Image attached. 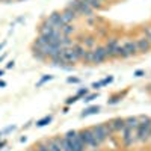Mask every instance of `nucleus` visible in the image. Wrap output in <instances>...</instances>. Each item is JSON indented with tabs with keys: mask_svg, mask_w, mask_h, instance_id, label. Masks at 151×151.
<instances>
[{
	"mask_svg": "<svg viewBox=\"0 0 151 151\" xmlns=\"http://www.w3.org/2000/svg\"><path fill=\"white\" fill-rule=\"evenodd\" d=\"M112 82H113V76H109V77H106V79H103L101 82H100V85L106 86V85H109V83H112Z\"/></svg>",
	"mask_w": 151,
	"mask_h": 151,
	"instance_id": "obj_23",
	"label": "nucleus"
},
{
	"mask_svg": "<svg viewBox=\"0 0 151 151\" xmlns=\"http://www.w3.org/2000/svg\"><path fill=\"white\" fill-rule=\"evenodd\" d=\"M74 32H76V26H74L73 23H71V24H65V26L60 27V33L65 35V36H71Z\"/></svg>",
	"mask_w": 151,
	"mask_h": 151,
	"instance_id": "obj_13",
	"label": "nucleus"
},
{
	"mask_svg": "<svg viewBox=\"0 0 151 151\" xmlns=\"http://www.w3.org/2000/svg\"><path fill=\"white\" fill-rule=\"evenodd\" d=\"M11 2H21V0H11Z\"/></svg>",
	"mask_w": 151,
	"mask_h": 151,
	"instance_id": "obj_40",
	"label": "nucleus"
},
{
	"mask_svg": "<svg viewBox=\"0 0 151 151\" xmlns=\"http://www.w3.org/2000/svg\"><path fill=\"white\" fill-rule=\"evenodd\" d=\"M14 65H15L14 60H11V62H8V64H6V68H8V70H9V68H14Z\"/></svg>",
	"mask_w": 151,
	"mask_h": 151,
	"instance_id": "obj_29",
	"label": "nucleus"
},
{
	"mask_svg": "<svg viewBox=\"0 0 151 151\" xmlns=\"http://www.w3.org/2000/svg\"><path fill=\"white\" fill-rule=\"evenodd\" d=\"M79 137H80V141L85 144V147H89L91 150H97L100 147L98 142L95 141L92 132H91V127L89 129H85V130H80L79 132Z\"/></svg>",
	"mask_w": 151,
	"mask_h": 151,
	"instance_id": "obj_5",
	"label": "nucleus"
},
{
	"mask_svg": "<svg viewBox=\"0 0 151 151\" xmlns=\"http://www.w3.org/2000/svg\"><path fill=\"white\" fill-rule=\"evenodd\" d=\"M121 133H122V142H124L125 147H130V145H133L136 142V130L125 127Z\"/></svg>",
	"mask_w": 151,
	"mask_h": 151,
	"instance_id": "obj_7",
	"label": "nucleus"
},
{
	"mask_svg": "<svg viewBox=\"0 0 151 151\" xmlns=\"http://www.w3.org/2000/svg\"><path fill=\"white\" fill-rule=\"evenodd\" d=\"M124 122H125V127H127V129H133V130H136L137 125H139V119H137V116L124 118Z\"/></svg>",
	"mask_w": 151,
	"mask_h": 151,
	"instance_id": "obj_12",
	"label": "nucleus"
},
{
	"mask_svg": "<svg viewBox=\"0 0 151 151\" xmlns=\"http://www.w3.org/2000/svg\"><path fill=\"white\" fill-rule=\"evenodd\" d=\"M0 2H11V0H0Z\"/></svg>",
	"mask_w": 151,
	"mask_h": 151,
	"instance_id": "obj_39",
	"label": "nucleus"
},
{
	"mask_svg": "<svg viewBox=\"0 0 151 151\" xmlns=\"http://www.w3.org/2000/svg\"><path fill=\"white\" fill-rule=\"evenodd\" d=\"M5 145H6V141H2V142H0V150H2Z\"/></svg>",
	"mask_w": 151,
	"mask_h": 151,
	"instance_id": "obj_34",
	"label": "nucleus"
},
{
	"mask_svg": "<svg viewBox=\"0 0 151 151\" xmlns=\"http://www.w3.org/2000/svg\"><path fill=\"white\" fill-rule=\"evenodd\" d=\"M86 94H88V89H86V88H82V89H79V91H77L76 97H77V98H80L82 95H86Z\"/></svg>",
	"mask_w": 151,
	"mask_h": 151,
	"instance_id": "obj_25",
	"label": "nucleus"
},
{
	"mask_svg": "<svg viewBox=\"0 0 151 151\" xmlns=\"http://www.w3.org/2000/svg\"><path fill=\"white\" fill-rule=\"evenodd\" d=\"M67 82H68V83H79V82H80V79H77V77H68V79H67Z\"/></svg>",
	"mask_w": 151,
	"mask_h": 151,
	"instance_id": "obj_28",
	"label": "nucleus"
},
{
	"mask_svg": "<svg viewBox=\"0 0 151 151\" xmlns=\"http://www.w3.org/2000/svg\"><path fill=\"white\" fill-rule=\"evenodd\" d=\"M139 125L136 129V142H145L151 137V119L148 116H137Z\"/></svg>",
	"mask_w": 151,
	"mask_h": 151,
	"instance_id": "obj_1",
	"label": "nucleus"
},
{
	"mask_svg": "<svg viewBox=\"0 0 151 151\" xmlns=\"http://www.w3.org/2000/svg\"><path fill=\"white\" fill-rule=\"evenodd\" d=\"M58 142H59L62 151H71V150H70V145H68V142L65 141V137H64V136H62V137L58 136Z\"/></svg>",
	"mask_w": 151,
	"mask_h": 151,
	"instance_id": "obj_16",
	"label": "nucleus"
},
{
	"mask_svg": "<svg viewBox=\"0 0 151 151\" xmlns=\"http://www.w3.org/2000/svg\"><path fill=\"white\" fill-rule=\"evenodd\" d=\"M97 97H98V94H92V95H88V97H85V98H83V101H85V103H91L92 100H95Z\"/></svg>",
	"mask_w": 151,
	"mask_h": 151,
	"instance_id": "obj_24",
	"label": "nucleus"
},
{
	"mask_svg": "<svg viewBox=\"0 0 151 151\" xmlns=\"http://www.w3.org/2000/svg\"><path fill=\"white\" fill-rule=\"evenodd\" d=\"M0 136H3V132H0Z\"/></svg>",
	"mask_w": 151,
	"mask_h": 151,
	"instance_id": "obj_42",
	"label": "nucleus"
},
{
	"mask_svg": "<svg viewBox=\"0 0 151 151\" xmlns=\"http://www.w3.org/2000/svg\"><path fill=\"white\" fill-rule=\"evenodd\" d=\"M100 110H101V107H100V106H91V107H88V109H85V110L82 112V118L89 116V115H94V113H98Z\"/></svg>",
	"mask_w": 151,
	"mask_h": 151,
	"instance_id": "obj_14",
	"label": "nucleus"
},
{
	"mask_svg": "<svg viewBox=\"0 0 151 151\" xmlns=\"http://www.w3.org/2000/svg\"><path fill=\"white\" fill-rule=\"evenodd\" d=\"M60 15H62V21H64V26H65V24H71L74 20H77V17H79L77 12H76L74 9H71V8H68V6L60 12Z\"/></svg>",
	"mask_w": 151,
	"mask_h": 151,
	"instance_id": "obj_8",
	"label": "nucleus"
},
{
	"mask_svg": "<svg viewBox=\"0 0 151 151\" xmlns=\"http://www.w3.org/2000/svg\"><path fill=\"white\" fill-rule=\"evenodd\" d=\"M94 42H95V41H94V38H92V36H88V38H86V41L83 42V47H85V48H86V47H92Z\"/></svg>",
	"mask_w": 151,
	"mask_h": 151,
	"instance_id": "obj_21",
	"label": "nucleus"
},
{
	"mask_svg": "<svg viewBox=\"0 0 151 151\" xmlns=\"http://www.w3.org/2000/svg\"><path fill=\"white\" fill-rule=\"evenodd\" d=\"M14 129H15V125H11V127H8V129H6V130L3 132V133H9V132H12Z\"/></svg>",
	"mask_w": 151,
	"mask_h": 151,
	"instance_id": "obj_32",
	"label": "nucleus"
},
{
	"mask_svg": "<svg viewBox=\"0 0 151 151\" xmlns=\"http://www.w3.org/2000/svg\"><path fill=\"white\" fill-rule=\"evenodd\" d=\"M52 79H53V76H44V77H42V79H41L40 82L36 83V86H41V85H44L45 82H48V80H52Z\"/></svg>",
	"mask_w": 151,
	"mask_h": 151,
	"instance_id": "obj_22",
	"label": "nucleus"
},
{
	"mask_svg": "<svg viewBox=\"0 0 151 151\" xmlns=\"http://www.w3.org/2000/svg\"><path fill=\"white\" fill-rule=\"evenodd\" d=\"M150 141H151V137H150Z\"/></svg>",
	"mask_w": 151,
	"mask_h": 151,
	"instance_id": "obj_43",
	"label": "nucleus"
},
{
	"mask_svg": "<svg viewBox=\"0 0 151 151\" xmlns=\"http://www.w3.org/2000/svg\"><path fill=\"white\" fill-rule=\"evenodd\" d=\"M124 50H125V53H127L129 56H134V55H137L139 52H137V45H136V40H130V41H127L124 45Z\"/></svg>",
	"mask_w": 151,
	"mask_h": 151,
	"instance_id": "obj_11",
	"label": "nucleus"
},
{
	"mask_svg": "<svg viewBox=\"0 0 151 151\" xmlns=\"http://www.w3.org/2000/svg\"><path fill=\"white\" fill-rule=\"evenodd\" d=\"M52 119H53V116H52V115H47V116H44L42 119L36 121V127H44V125H47V124L52 122Z\"/></svg>",
	"mask_w": 151,
	"mask_h": 151,
	"instance_id": "obj_17",
	"label": "nucleus"
},
{
	"mask_svg": "<svg viewBox=\"0 0 151 151\" xmlns=\"http://www.w3.org/2000/svg\"><path fill=\"white\" fill-rule=\"evenodd\" d=\"M100 2H101V3H104V2H107V0H100Z\"/></svg>",
	"mask_w": 151,
	"mask_h": 151,
	"instance_id": "obj_41",
	"label": "nucleus"
},
{
	"mask_svg": "<svg viewBox=\"0 0 151 151\" xmlns=\"http://www.w3.org/2000/svg\"><path fill=\"white\" fill-rule=\"evenodd\" d=\"M6 86V82H3V80H0V88H5Z\"/></svg>",
	"mask_w": 151,
	"mask_h": 151,
	"instance_id": "obj_33",
	"label": "nucleus"
},
{
	"mask_svg": "<svg viewBox=\"0 0 151 151\" xmlns=\"http://www.w3.org/2000/svg\"><path fill=\"white\" fill-rule=\"evenodd\" d=\"M5 45H6V41H3V42H2V44H0V50H2V48H3V47H5Z\"/></svg>",
	"mask_w": 151,
	"mask_h": 151,
	"instance_id": "obj_36",
	"label": "nucleus"
},
{
	"mask_svg": "<svg viewBox=\"0 0 151 151\" xmlns=\"http://www.w3.org/2000/svg\"><path fill=\"white\" fill-rule=\"evenodd\" d=\"M91 132H92V134H94V137H95V141L98 142V145H101V144L107 139V137L110 136V133H112L109 122L94 125V127H91Z\"/></svg>",
	"mask_w": 151,
	"mask_h": 151,
	"instance_id": "obj_4",
	"label": "nucleus"
},
{
	"mask_svg": "<svg viewBox=\"0 0 151 151\" xmlns=\"http://www.w3.org/2000/svg\"><path fill=\"white\" fill-rule=\"evenodd\" d=\"M33 58L38 59V60H44L45 59V56L40 52V50H36V48H33Z\"/></svg>",
	"mask_w": 151,
	"mask_h": 151,
	"instance_id": "obj_20",
	"label": "nucleus"
},
{
	"mask_svg": "<svg viewBox=\"0 0 151 151\" xmlns=\"http://www.w3.org/2000/svg\"><path fill=\"white\" fill-rule=\"evenodd\" d=\"M150 119H151V118H150Z\"/></svg>",
	"mask_w": 151,
	"mask_h": 151,
	"instance_id": "obj_44",
	"label": "nucleus"
},
{
	"mask_svg": "<svg viewBox=\"0 0 151 151\" xmlns=\"http://www.w3.org/2000/svg\"><path fill=\"white\" fill-rule=\"evenodd\" d=\"M47 145H48V151H62L60 145L58 142V137H53V139L47 141Z\"/></svg>",
	"mask_w": 151,
	"mask_h": 151,
	"instance_id": "obj_15",
	"label": "nucleus"
},
{
	"mask_svg": "<svg viewBox=\"0 0 151 151\" xmlns=\"http://www.w3.org/2000/svg\"><path fill=\"white\" fill-rule=\"evenodd\" d=\"M5 58H6V55H3V56H0V64H2V62L5 60Z\"/></svg>",
	"mask_w": 151,
	"mask_h": 151,
	"instance_id": "obj_35",
	"label": "nucleus"
},
{
	"mask_svg": "<svg viewBox=\"0 0 151 151\" xmlns=\"http://www.w3.org/2000/svg\"><path fill=\"white\" fill-rule=\"evenodd\" d=\"M136 45H137V52L139 53H147L151 50V42L147 36H141L136 40Z\"/></svg>",
	"mask_w": 151,
	"mask_h": 151,
	"instance_id": "obj_9",
	"label": "nucleus"
},
{
	"mask_svg": "<svg viewBox=\"0 0 151 151\" xmlns=\"http://www.w3.org/2000/svg\"><path fill=\"white\" fill-rule=\"evenodd\" d=\"M106 59H107V56H106L104 47H95V48H92V50H88L83 60L89 62V64L100 65V64H103Z\"/></svg>",
	"mask_w": 151,
	"mask_h": 151,
	"instance_id": "obj_2",
	"label": "nucleus"
},
{
	"mask_svg": "<svg viewBox=\"0 0 151 151\" xmlns=\"http://www.w3.org/2000/svg\"><path fill=\"white\" fill-rule=\"evenodd\" d=\"M64 137H65V141L68 142L71 151H85V150H86L85 144L80 141L77 130H70V132H67V133L64 134Z\"/></svg>",
	"mask_w": 151,
	"mask_h": 151,
	"instance_id": "obj_3",
	"label": "nucleus"
},
{
	"mask_svg": "<svg viewBox=\"0 0 151 151\" xmlns=\"http://www.w3.org/2000/svg\"><path fill=\"white\" fill-rule=\"evenodd\" d=\"M147 38H148L150 42H151V27H150V29H147Z\"/></svg>",
	"mask_w": 151,
	"mask_h": 151,
	"instance_id": "obj_31",
	"label": "nucleus"
},
{
	"mask_svg": "<svg viewBox=\"0 0 151 151\" xmlns=\"http://www.w3.org/2000/svg\"><path fill=\"white\" fill-rule=\"evenodd\" d=\"M60 58L64 59L68 65H73L77 60H80L77 52H76V48H74V45L73 47H67V48H60Z\"/></svg>",
	"mask_w": 151,
	"mask_h": 151,
	"instance_id": "obj_6",
	"label": "nucleus"
},
{
	"mask_svg": "<svg viewBox=\"0 0 151 151\" xmlns=\"http://www.w3.org/2000/svg\"><path fill=\"white\" fill-rule=\"evenodd\" d=\"M27 151H36V150H35V147H33V148H30V150H27Z\"/></svg>",
	"mask_w": 151,
	"mask_h": 151,
	"instance_id": "obj_38",
	"label": "nucleus"
},
{
	"mask_svg": "<svg viewBox=\"0 0 151 151\" xmlns=\"http://www.w3.org/2000/svg\"><path fill=\"white\" fill-rule=\"evenodd\" d=\"M133 76H134V77H142V76H145V71L144 70H137V71L133 73Z\"/></svg>",
	"mask_w": 151,
	"mask_h": 151,
	"instance_id": "obj_26",
	"label": "nucleus"
},
{
	"mask_svg": "<svg viewBox=\"0 0 151 151\" xmlns=\"http://www.w3.org/2000/svg\"><path fill=\"white\" fill-rule=\"evenodd\" d=\"M109 125H110L112 133H113V132H122V130L125 129L124 118H115V119H112V121L109 122Z\"/></svg>",
	"mask_w": 151,
	"mask_h": 151,
	"instance_id": "obj_10",
	"label": "nucleus"
},
{
	"mask_svg": "<svg viewBox=\"0 0 151 151\" xmlns=\"http://www.w3.org/2000/svg\"><path fill=\"white\" fill-rule=\"evenodd\" d=\"M3 73H5L3 70H0V77H2V76H3Z\"/></svg>",
	"mask_w": 151,
	"mask_h": 151,
	"instance_id": "obj_37",
	"label": "nucleus"
},
{
	"mask_svg": "<svg viewBox=\"0 0 151 151\" xmlns=\"http://www.w3.org/2000/svg\"><path fill=\"white\" fill-rule=\"evenodd\" d=\"M77 100H79V98L76 97V95H74V97H70V98L67 100V104H73V103H76V101H77Z\"/></svg>",
	"mask_w": 151,
	"mask_h": 151,
	"instance_id": "obj_27",
	"label": "nucleus"
},
{
	"mask_svg": "<svg viewBox=\"0 0 151 151\" xmlns=\"http://www.w3.org/2000/svg\"><path fill=\"white\" fill-rule=\"evenodd\" d=\"M74 48H76V52H77V55H79V59H85V55H86L88 50L83 45H74Z\"/></svg>",
	"mask_w": 151,
	"mask_h": 151,
	"instance_id": "obj_18",
	"label": "nucleus"
},
{
	"mask_svg": "<svg viewBox=\"0 0 151 151\" xmlns=\"http://www.w3.org/2000/svg\"><path fill=\"white\" fill-rule=\"evenodd\" d=\"M86 2L92 9H101L103 8V3L100 2V0H86Z\"/></svg>",
	"mask_w": 151,
	"mask_h": 151,
	"instance_id": "obj_19",
	"label": "nucleus"
},
{
	"mask_svg": "<svg viewBox=\"0 0 151 151\" xmlns=\"http://www.w3.org/2000/svg\"><path fill=\"white\" fill-rule=\"evenodd\" d=\"M92 88L94 89H98V88H101V85H100V82H95V83H92Z\"/></svg>",
	"mask_w": 151,
	"mask_h": 151,
	"instance_id": "obj_30",
	"label": "nucleus"
}]
</instances>
